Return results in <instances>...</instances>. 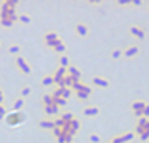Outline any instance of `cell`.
<instances>
[{"instance_id":"cell-8","label":"cell","mask_w":149,"mask_h":143,"mask_svg":"<svg viewBox=\"0 0 149 143\" xmlns=\"http://www.w3.org/2000/svg\"><path fill=\"white\" fill-rule=\"evenodd\" d=\"M66 73H68L70 76H73L75 80H81V72H79V68L76 67V65H70L68 68H66Z\"/></svg>"},{"instance_id":"cell-23","label":"cell","mask_w":149,"mask_h":143,"mask_svg":"<svg viewBox=\"0 0 149 143\" xmlns=\"http://www.w3.org/2000/svg\"><path fill=\"white\" fill-rule=\"evenodd\" d=\"M121 55H123V50H119V48H114V50L111 52V57L113 58H119Z\"/></svg>"},{"instance_id":"cell-30","label":"cell","mask_w":149,"mask_h":143,"mask_svg":"<svg viewBox=\"0 0 149 143\" xmlns=\"http://www.w3.org/2000/svg\"><path fill=\"white\" fill-rule=\"evenodd\" d=\"M118 3H119V5H129V3H131V0H118Z\"/></svg>"},{"instance_id":"cell-21","label":"cell","mask_w":149,"mask_h":143,"mask_svg":"<svg viewBox=\"0 0 149 143\" xmlns=\"http://www.w3.org/2000/svg\"><path fill=\"white\" fill-rule=\"evenodd\" d=\"M88 140L91 143H101V136L98 133H89L88 135Z\"/></svg>"},{"instance_id":"cell-4","label":"cell","mask_w":149,"mask_h":143,"mask_svg":"<svg viewBox=\"0 0 149 143\" xmlns=\"http://www.w3.org/2000/svg\"><path fill=\"white\" fill-rule=\"evenodd\" d=\"M75 32L78 33L79 37H88L89 35L88 23H85V22H78V23H75Z\"/></svg>"},{"instance_id":"cell-1","label":"cell","mask_w":149,"mask_h":143,"mask_svg":"<svg viewBox=\"0 0 149 143\" xmlns=\"http://www.w3.org/2000/svg\"><path fill=\"white\" fill-rule=\"evenodd\" d=\"M25 122V115H22L20 112H13V113L7 115V123L10 126H18Z\"/></svg>"},{"instance_id":"cell-29","label":"cell","mask_w":149,"mask_h":143,"mask_svg":"<svg viewBox=\"0 0 149 143\" xmlns=\"http://www.w3.org/2000/svg\"><path fill=\"white\" fill-rule=\"evenodd\" d=\"M9 52L10 53H17V52H20V47L18 45H12V47L9 48Z\"/></svg>"},{"instance_id":"cell-9","label":"cell","mask_w":149,"mask_h":143,"mask_svg":"<svg viewBox=\"0 0 149 143\" xmlns=\"http://www.w3.org/2000/svg\"><path fill=\"white\" fill-rule=\"evenodd\" d=\"M91 93H93V90H91V86L86 85L81 92H76V96H78L79 100H88L89 96H91Z\"/></svg>"},{"instance_id":"cell-33","label":"cell","mask_w":149,"mask_h":143,"mask_svg":"<svg viewBox=\"0 0 149 143\" xmlns=\"http://www.w3.org/2000/svg\"><path fill=\"white\" fill-rule=\"evenodd\" d=\"M0 95H2V92H0Z\"/></svg>"},{"instance_id":"cell-6","label":"cell","mask_w":149,"mask_h":143,"mask_svg":"<svg viewBox=\"0 0 149 143\" xmlns=\"http://www.w3.org/2000/svg\"><path fill=\"white\" fill-rule=\"evenodd\" d=\"M99 112H101V108L98 105H86L83 108V115L85 116H98Z\"/></svg>"},{"instance_id":"cell-10","label":"cell","mask_w":149,"mask_h":143,"mask_svg":"<svg viewBox=\"0 0 149 143\" xmlns=\"http://www.w3.org/2000/svg\"><path fill=\"white\" fill-rule=\"evenodd\" d=\"M136 53H139V45H129L124 52H123V55L126 58H131V57H134Z\"/></svg>"},{"instance_id":"cell-19","label":"cell","mask_w":149,"mask_h":143,"mask_svg":"<svg viewBox=\"0 0 149 143\" xmlns=\"http://www.w3.org/2000/svg\"><path fill=\"white\" fill-rule=\"evenodd\" d=\"M53 50H55V52H56L58 55H63V53L66 52V45H65V42H61V43H58V45H56V47L53 48Z\"/></svg>"},{"instance_id":"cell-3","label":"cell","mask_w":149,"mask_h":143,"mask_svg":"<svg viewBox=\"0 0 149 143\" xmlns=\"http://www.w3.org/2000/svg\"><path fill=\"white\" fill-rule=\"evenodd\" d=\"M129 33L133 35V37L139 38V40H144L146 38V32L142 27H139V25H129Z\"/></svg>"},{"instance_id":"cell-13","label":"cell","mask_w":149,"mask_h":143,"mask_svg":"<svg viewBox=\"0 0 149 143\" xmlns=\"http://www.w3.org/2000/svg\"><path fill=\"white\" fill-rule=\"evenodd\" d=\"M58 65L61 68H68L70 67V58L63 53V55H58Z\"/></svg>"},{"instance_id":"cell-22","label":"cell","mask_w":149,"mask_h":143,"mask_svg":"<svg viewBox=\"0 0 149 143\" xmlns=\"http://www.w3.org/2000/svg\"><path fill=\"white\" fill-rule=\"evenodd\" d=\"M41 83H43L45 86L53 85V83H55V82H53V76H51V75H45V76H43V80H41Z\"/></svg>"},{"instance_id":"cell-5","label":"cell","mask_w":149,"mask_h":143,"mask_svg":"<svg viewBox=\"0 0 149 143\" xmlns=\"http://www.w3.org/2000/svg\"><path fill=\"white\" fill-rule=\"evenodd\" d=\"M144 105H146L144 100H134V102L131 103V108H133V112H134V115H136L138 118L142 116V108H144Z\"/></svg>"},{"instance_id":"cell-31","label":"cell","mask_w":149,"mask_h":143,"mask_svg":"<svg viewBox=\"0 0 149 143\" xmlns=\"http://www.w3.org/2000/svg\"><path fill=\"white\" fill-rule=\"evenodd\" d=\"M131 3H133V5H142V0H133V2H131Z\"/></svg>"},{"instance_id":"cell-20","label":"cell","mask_w":149,"mask_h":143,"mask_svg":"<svg viewBox=\"0 0 149 143\" xmlns=\"http://www.w3.org/2000/svg\"><path fill=\"white\" fill-rule=\"evenodd\" d=\"M43 103H45V106L55 105V98H53L51 95H43Z\"/></svg>"},{"instance_id":"cell-24","label":"cell","mask_w":149,"mask_h":143,"mask_svg":"<svg viewBox=\"0 0 149 143\" xmlns=\"http://www.w3.org/2000/svg\"><path fill=\"white\" fill-rule=\"evenodd\" d=\"M30 92H32V88L27 85V86H23V88H22V92H20V93H22V96H27V95H30Z\"/></svg>"},{"instance_id":"cell-27","label":"cell","mask_w":149,"mask_h":143,"mask_svg":"<svg viewBox=\"0 0 149 143\" xmlns=\"http://www.w3.org/2000/svg\"><path fill=\"white\" fill-rule=\"evenodd\" d=\"M18 19H20V22H23V23H30V22H32V19H30L28 15H20Z\"/></svg>"},{"instance_id":"cell-18","label":"cell","mask_w":149,"mask_h":143,"mask_svg":"<svg viewBox=\"0 0 149 143\" xmlns=\"http://www.w3.org/2000/svg\"><path fill=\"white\" fill-rule=\"evenodd\" d=\"M134 136H136V133H134V132H126V133L121 135V140H123V143H126V142H131Z\"/></svg>"},{"instance_id":"cell-14","label":"cell","mask_w":149,"mask_h":143,"mask_svg":"<svg viewBox=\"0 0 149 143\" xmlns=\"http://www.w3.org/2000/svg\"><path fill=\"white\" fill-rule=\"evenodd\" d=\"M85 86H86V83H83L81 80H75V82H73V85H71V88H70V90H75V93H76V92H81V90H83Z\"/></svg>"},{"instance_id":"cell-17","label":"cell","mask_w":149,"mask_h":143,"mask_svg":"<svg viewBox=\"0 0 149 143\" xmlns=\"http://www.w3.org/2000/svg\"><path fill=\"white\" fill-rule=\"evenodd\" d=\"M45 113H47V115H56V113H60V108L56 105L45 106Z\"/></svg>"},{"instance_id":"cell-16","label":"cell","mask_w":149,"mask_h":143,"mask_svg":"<svg viewBox=\"0 0 149 143\" xmlns=\"http://www.w3.org/2000/svg\"><path fill=\"white\" fill-rule=\"evenodd\" d=\"M38 125L41 126V128H55V123H53V120H40Z\"/></svg>"},{"instance_id":"cell-32","label":"cell","mask_w":149,"mask_h":143,"mask_svg":"<svg viewBox=\"0 0 149 143\" xmlns=\"http://www.w3.org/2000/svg\"><path fill=\"white\" fill-rule=\"evenodd\" d=\"M106 143H114V142H113V140H108V142H106Z\"/></svg>"},{"instance_id":"cell-11","label":"cell","mask_w":149,"mask_h":143,"mask_svg":"<svg viewBox=\"0 0 149 143\" xmlns=\"http://www.w3.org/2000/svg\"><path fill=\"white\" fill-rule=\"evenodd\" d=\"M17 63H18V67L23 70V73H27V75H28L30 72H32L30 67H28V63L25 62V58H23V57H17Z\"/></svg>"},{"instance_id":"cell-26","label":"cell","mask_w":149,"mask_h":143,"mask_svg":"<svg viewBox=\"0 0 149 143\" xmlns=\"http://www.w3.org/2000/svg\"><path fill=\"white\" fill-rule=\"evenodd\" d=\"M142 116H144V118H149V103H146L144 108H142Z\"/></svg>"},{"instance_id":"cell-2","label":"cell","mask_w":149,"mask_h":143,"mask_svg":"<svg viewBox=\"0 0 149 143\" xmlns=\"http://www.w3.org/2000/svg\"><path fill=\"white\" fill-rule=\"evenodd\" d=\"M148 126H149V118L141 116V118L138 120V123H136V126H134V133L142 135L144 132H148Z\"/></svg>"},{"instance_id":"cell-28","label":"cell","mask_w":149,"mask_h":143,"mask_svg":"<svg viewBox=\"0 0 149 143\" xmlns=\"http://www.w3.org/2000/svg\"><path fill=\"white\" fill-rule=\"evenodd\" d=\"M148 138H149V130L148 132H144L142 135H139V140H141V142H146Z\"/></svg>"},{"instance_id":"cell-25","label":"cell","mask_w":149,"mask_h":143,"mask_svg":"<svg viewBox=\"0 0 149 143\" xmlns=\"http://www.w3.org/2000/svg\"><path fill=\"white\" fill-rule=\"evenodd\" d=\"M22 106H23V100H22V98H18V100L15 102V105H13V108H15V110L18 112V110L22 108Z\"/></svg>"},{"instance_id":"cell-7","label":"cell","mask_w":149,"mask_h":143,"mask_svg":"<svg viewBox=\"0 0 149 143\" xmlns=\"http://www.w3.org/2000/svg\"><path fill=\"white\" fill-rule=\"evenodd\" d=\"M91 83L96 86H103V88H108L109 86V80L106 78V76H101V75H96L91 78Z\"/></svg>"},{"instance_id":"cell-12","label":"cell","mask_w":149,"mask_h":143,"mask_svg":"<svg viewBox=\"0 0 149 143\" xmlns=\"http://www.w3.org/2000/svg\"><path fill=\"white\" fill-rule=\"evenodd\" d=\"M58 118L60 120H63V122H71V120L75 118V113H71V112H68V110H61Z\"/></svg>"},{"instance_id":"cell-15","label":"cell","mask_w":149,"mask_h":143,"mask_svg":"<svg viewBox=\"0 0 149 143\" xmlns=\"http://www.w3.org/2000/svg\"><path fill=\"white\" fill-rule=\"evenodd\" d=\"M58 38H60V35L56 32H53V30H50V32L45 33V42H53V40H58Z\"/></svg>"}]
</instances>
